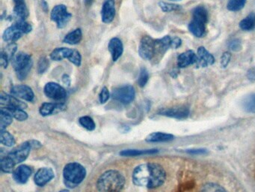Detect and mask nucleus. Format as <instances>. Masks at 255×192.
<instances>
[{
  "label": "nucleus",
  "mask_w": 255,
  "mask_h": 192,
  "mask_svg": "<svg viewBox=\"0 0 255 192\" xmlns=\"http://www.w3.org/2000/svg\"><path fill=\"white\" fill-rule=\"evenodd\" d=\"M16 48H17V46H16L15 42H13V43H11L10 45H8L7 48H5V50H3L6 53L9 60H12V58L15 57V53L16 51Z\"/></svg>",
  "instance_id": "nucleus-40"
},
{
  "label": "nucleus",
  "mask_w": 255,
  "mask_h": 192,
  "mask_svg": "<svg viewBox=\"0 0 255 192\" xmlns=\"http://www.w3.org/2000/svg\"><path fill=\"white\" fill-rule=\"evenodd\" d=\"M1 170L5 173H12L15 171V167L16 164L13 162L10 158L8 156L2 157L1 159Z\"/></svg>",
  "instance_id": "nucleus-33"
},
{
  "label": "nucleus",
  "mask_w": 255,
  "mask_h": 192,
  "mask_svg": "<svg viewBox=\"0 0 255 192\" xmlns=\"http://www.w3.org/2000/svg\"><path fill=\"white\" fill-rule=\"evenodd\" d=\"M74 50L68 48H56L50 54V58L54 61H61L64 59H68L70 62L72 60Z\"/></svg>",
  "instance_id": "nucleus-21"
},
{
  "label": "nucleus",
  "mask_w": 255,
  "mask_h": 192,
  "mask_svg": "<svg viewBox=\"0 0 255 192\" xmlns=\"http://www.w3.org/2000/svg\"><path fill=\"white\" fill-rule=\"evenodd\" d=\"M62 81L64 84L67 85V86H70V84H71V78L68 75H64L62 77Z\"/></svg>",
  "instance_id": "nucleus-45"
},
{
  "label": "nucleus",
  "mask_w": 255,
  "mask_h": 192,
  "mask_svg": "<svg viewBox=\"0 0 255 192\" xmlns=\"http://www.w3.org/2000/svg\"><path fill=\"white\" fill-rule=\"evenodd\" d=\"M82 38V30L81 29H76L67 34L63 39V42L70 45H76L80 43Z\"/></svg>",
  "instance_id": "nucleus-24"
},
{
  "label": "nucleus",
  "mask_w": 255,
  "mask_h": 192,
  "mask_svg": "<svg viewBox=\"0 0 255 192\" xmlns=\"http://www.w3.org/2000/svg\"><path fill=\"white\" fill-rule=\"evenodd\" d=\"M0 104L2 108H16V109L22 110L27 108L26 103L20 101L15 96H11L5 93H2L0 95Z\"/></svg>",
  "instance_id": "nucleus-13"
},
{
  "label": "nucleus",
  "mask_w": 255,
  "mask_h": 192,
  "mask_svg": "<svg viewBox=\"0 0 255 192\" xmlns=\"http://www.w3.org/2000/svg\"><path fill=\"white\" fill-rule=\"evenodd\" d=\"M45 93L48 98L55 101H62L67 96L64 88L54 82H49L45 85Z\"/></svg>",
  "instance_id": "nucleus-11"
},
{
  "label": "nucleus",
  "mask_w": 255,
  "mask_h": 192,
  "mask_svg": "<svg viewBox=\"0 0 255 192\" xmlns=\"http://www.w3.org/2000/svg\"><path fill=\"white\" fill-rule=\"evenodd\" d=\"M240 27L244 31H252L255 30V14H249L240 23Z\"/></svg>",
  "instance_id": "nucleus-27"
},
{
  "label": "nucleus",
  "mask_w": 255,
  "mask_h": 192,
  "mask_svg": "<svg viewBox=\"0 0 255 192\" xmlns=\"http://www.w3.org/2000/svg\"><path fill=\"white\" fill-rule=\"evenodd\" d=\"M231 59V55L229 52H225L221 57V66L225 68L228 65Z\"/></svg>",
  "instance_id": "nucleus-42"
},
{
  "label": "nucleus",
  "mask_w": 255,
  "mask_h": 192,
  "mask_svg": "<svg viewBox=\"0 0 255 192\" xmlns=\"http://www.w3.org/2000/svg\"><path fill=\"white\" fill-rule=\"evenodd\" d=\"M115 0H105L101 10V19L104 23H110L115 17Z\"/></svg>",
  "instance_id": "nucleus-16"
},
{
  "label": "nucleus",
  "mask_w": 255,
  "mask_h": 192,
  "mask_svg": "<svg viewBox=\"0 0 255 192\" xmlns=\"http://www.w3.org/2000/svg\"><path fill=\"white\" fill-rule=\"evenodd\" d=\"M64 108L63 104L60 103H44L39 109L41 116H47L57 113Z\"/></svg>",
  "instance_id": "nucleus-22"
},
{
  "label": "nucleus",
  "mask_w": 255,
  "mask_h": 192,
  "mask_svg": "<svg viewBox=\"0 0 255 192\" xmlns=\"http://www.w3.org/2000/svg\"><path fill=\"white\" fill-rule=\"evenodd\" d=\"M138 54L147 61L153 60L156 55V39L148 35L144 36L138 46Z\"/></svg>",
  "instance_id": "nucleus-8"
},
{
  "label": "nucleus",
  "mask_w": 255,
  "mask_h": 192,
  "mask_svg": "<svg viewBox=\"0 0 255 192\" xmlns=\"http://www.w3.org/2000/svg\"><path fill=\"white\" fill-rule=\"evenodd\" d=\"M125 185V178L119 171H107L99 177L97 188L100 192H120Z\"/></svg>",
  "instance_id": "nucleus-2"
},
{
  "label": "nucleus",
  "mask_w": 255,
  "mask_h": 192,
  "mask_svg": "<svg viewBox=\"0 0 255 192\" xmlns=\"http://www.w3.org/2000/svg\"><path fill=\"white\" fill-rule=\"evenodd\" d=\"M69 192V191L68 190H61V192Z\"/></svg>",
  "instance_id": "nucleus-47"
},
{
  "label": "nucleus",
  "mask_w": 255,
  "mask_h": 192,
  "mask_svg": "<svg viewBox=\"0 0 255 192\" xmlns=\"http://www.w3.org/2000/svg\"><path fill=\"white\" fill-rule=\"evenodd\" d=\"M12 66L20 80H24L28 76L32 67L33 63L30 55L19 52L12 60Z\"/></svg>",
  "instance_id": "nucleus-6"
},
{
  "label": "nucleus",
  "mask_w": 255,
  "mask_h": 192,
  "mask_svg": "<svg viewBox=\"0 0 255 192\" xmlns=\"http://www.w3.org/2000/svg\"><path fill=\"white\" fill-rule=\"evenodd\" d=\"M110 97V93H109V90L106 87H104L101 90L99 98H100V102L101 104H105L108 100L109 99Z\"/></svg>",
  "instance_id": "nucleus-41"
},
{
  "label": "nucleus",
  "mask_w": 255,
  "mask_h": 192,
  "mask_svg": "<svg viewBox=\"0 0 255 192\" xmlns=\"http://www.w3.org/2000/svg\"><path fill=\"white\" fill-rule=\"evenodd\" d=\"M32 174L31 167L27 165H20L13 171V177L18 183H26Z\"/></svg>",
  "instance_id": "nucleus-19"
},
{
  "label": "nucleus",
  "mask_w": 255,
  "mask_h": 192,
  "mask_svg": "<svg viewBox=\"0 0 255 192\" xmlns=\"http://www.w3.org/2000/svg\"><path fill=\"white\" fill-rule=\"evenodd\" d=\"M63 176L66 184L72 187L77 186L84 180L86 171L85 167L79 163H70L64 167Z\"/></svg>",
  "instance_id": "nucleus-4"
},
{
  "label": "nucleus",
  "mask_w": 255,
  "mask_h": 192,
  "mask_svg": "<svg viewBox=\"0 0 255 192\" xmlns=\"http://www.w3.org/2000/svg\"><path fill=\"white\" fill-rule=\"evenodd\" d=\"M108 49L110 52L113 62H116L121 57L123 52V45L119 38H113L109 41Z\"/></svg>",
  "instance_id": "nucleus-20"
},
{
  "label": "nucleus",
  "mask_w": 255,
  "mask_h": 192,
  "mask_svg": "<svg viewBox=\"0 0 255 192\" xmlns=\"http://www.w3.org/2000/svg\"><path fill=\"white\" fill-rule=\"evenodd\" d=\"M175 137L172 134L163 132H153L146 138V141L150 143L169 142L173 141Z\"/></svg>",
  "instance_id": "nucleus-23"
},
{
  "label": "nucleus",
  "mask_w": 255,
  "mask_h": 192,
  "mask_svg": "<svg viewBox=\"0 0 255 192\" xmlns=\"http://www.w3.org/2000/svg\"><path fill=\"white\" fill-rule=\"evenodd\" d=\"M228 47L230 50L238 52L242 49V43H241L240 40L238 39V38H234L229 42Z\"/></svg>",
  "instance_id": "nucleus-39"
},
{
  "label": "nucleus",
  "mask_w": 255,
  "mask_h": 192,
  "mask_svg": "<svg viewBox=\"0 0 255 192\" xmlns=\"http://www.w3.org/2000/svg\"><path fill=\"white\" fill-rule=\"evenodd\" d=\"M200 192H227V191L218 184L210 182L204 185Z\"/></svg>",
  "instance_id": "nucleus-35"
},
{
  "label": "nucleus",
  "mask_w": 255,
  "mask_h": 192,
  "mask_svg": "<svg viewBox=\"0 0 255 192\" xmlns=\"http://www.w3.org/2000/svg\"><path fill=\"white\" fill-rule=\"evenodd\" d=\"M247 0H229L227 4V10L230 12H239L242 10L246 3Z\"/></svg>",
  "instance_id": "nucleus-31"
},
{
  "label": "nucleus",
  "mask_w": 255,
  "mask_h": 192,
  "mask_svg": "<svg viewBox=\"0 0 255 192\" xmlns=\"http://www.w3.org/2000/svg\"><path fill=\"white\" fill-rule=\"evenodd\" d=\"M11 93L16 98H21L25 101H33L35 98V94L32 90L27 85L14 86L11 90Z\"/></svg>",
  "instance_id": "nucleus-14"
},
{
  "label": "nucleus",
  "mask_w": 255,
  "mask_h": 192,
  "mask_svg": "<svg viewBox=\"0 0 255 192\" xmlns=\"http://www.w3.org/2000/svg\"><path fill=\"white\" fill-rule=\"evenodd\" d=\"M13 116L4 108H1L0 111V130L3 131L6 128L7 126L12 124L13 121Z\"/></svg>",
  "instance_id": "nucleus-28"
},
{
  "label": "nucleus",
  "mask_w": 255,
  "mask_h": 192,
  "mask_svg": "<svg viewBox=\"0 0 255 192\" xmlns=\"http://www.w3.org/2000/svg\"><path fill=\"white\" fill-rule=\"evenodd\" d=\"M79 123L81 126L86 128L88 131H94L96 125L92 118L90 116H85L79 118Z\"/></svg>",
  "instance_id": "nucleus-34"
},
{
  "label": "nucleus",
  "mask_w": 255,
  "mask_h": 192,
  "mask_svg": "<svg viewBox=\"0 0 255 192\" xmlns=\"http://www.w3.org/2000/svg\"><path fill=\"white\" fill-rule=\"evenodd\" d=\"M54 171L51 168L43 167L37 171L35 175V182L37 186H45L54 178Z\"/></svg>",
  "instance_id": "nucleus-17"
},
{
  "label": "nucleus",
  "mask_w": 255,
  "mask_h": 192,
  "mask_svg": "<svg viewBox=\"0 0 255 192\" xmlns=\"http://www.w3.org/2000/svg\"><path fill=\"white\" fill-rule=\"evenodd\" d=\"M208 21V12L205 7L198 5L193 12V20L189 23V32L197 38H202L206 34V25Z\"/></svg>",
  "instance_id": "nucleus-3"
},
{
  "label": "nucleus",
  "mask_w": 255,
  "mask_h": 192,
  "mask_svg": "<svg viewBox=\"0 0 255 192\" xmlns=\"http://www.w3.org/2000/svg\"><path fill=\"white\" fill-rule=\"evenodd\" d=\"M41 146V144L38 141H27L8 153L7 156L10 158L15 164H20L27 159L31 149L39 148Z\"/></svg>",
  "instance_id": "nucleus-7"
},
{
  "label": "nucleus",
  "mask_w": 255,
  "mask_h": 192,
  "mask_svg": "<svg viewBox=\"0 0 255 192\" xmlns=\"http://www.w3.org/2000/svg\"><path fill=\"white\" fill-rule=\"evenodd\" d=\"M160 9L164 12H177L182 9L180 5H176V4L167 3L165 2H159Z\"/></svg>",
  "instance_id": "nucleus-36"
},
{
  "label": "nucleus",
  "mask_w": 255,
  "mask_h": 192,
  "mask_svg": "<svg viewBox=\"0 0 255 192\" xmlns=\"http://www.w3.org/2000/svg\"><path fill=\"white\" fill-rule=\"evenodd\" d=\"M49 61L46 57H43L40 58L38 63V72L40 75L45 73L49 68Z\"/></svg>",
  "instance_id": "nucleus-38"
},
{
  "label": "nucleus",
  "mask_w": 255,
  "mask_h": 192,
  "mask_svg": "<svg viewBox=\"0 0 255 192\" xmlns=\"http://www.w3.org/2000/svg\"><path fill=\"white\" fill-rule=\"evenodd\" d=\"M242 107L247 113H255V93L247 96L243 100Z\"/></svg>",
  "instance_id": "nucleus-29"
},
{
  "label": "nucleus",
  "mask_w": 255,
  "mask_h": 192,
  "mask_svg": "<svg viewBox=\"0 0 255 192\" xmlns=\"http://www.w3.org/2000/svg\"><path fill=\"white\" fill-rule=\"evenodd\" d=\"M135 89L131 85H123L112 90V98L123 105H128L131 103L135 98Z\"/></svg>",
  "instance_id": "nucleus-9"
},
{
  "label": "nucleus",
  "mask_w": 255,
  "mask_h": 192,
  "mask_svg": "<svg viewBox=\"0 0 255 192\" xmlns=\"http://www.w3.org/2000/svg\"><path fill=\"white\" fill-rule=\"evenodd\" d=\"M197 62V54L192 50L180 53L178 57V66L180 68H184L189 65H194Z\"/></svg>",
  "instance_id": "nucleus-18"
},
{
  "label": "nucleus",
  "mask_w": 255,
  "mask_h": 192,
  "mask_svg": "<svg viewBox=\"0 0 255 192\" xmlns=\"http://www.w3.org/2000/svg\"><path fill=\"white\" fill-rule=\"evenodd\" d=\"M31 30L32 27L30 23H27L23 19H19L11 27L5 30L2 35V38L5 42L13 43L20 39L23 35L31 32Z\"/></svg>",
  "instance_id": "nucleus-5"
},
{
  "label": "nucleus",
  "mask_w": 255,
  "mask_h": 192,
  "mask_svg": "<svg viewBox=\"0 0 255 192\" xmlns=\"http://www.w3.org/2000/svg\"><path fill=\"white\" fill-rule=\"evenodd\" d=\"M149 80V74L148 70L145 68H142L140 71L139 76L138 78V84L140 87H145Z\"/></svg>",
  "instance_id": "nucleus-37"
},
{
  "label": "nucleus",
  "mask_w": 255,
  "mask_h": 192,
  "mask_svg": "<svg viewBox=\"0 0 255 192\" xmlns=\"http://www.w3.org/2000/svg\"><path fill=\"white\" fill-rule=\"evenodd\" d=\"M10 61L6 53L2 50L0 53V64L1 66L3 67L4 68H6L8 65V62Z\"/></svg>",
  "instance_id": "nucleus-43"
},
{
  "label": "nucleus",
  "mask_w": 255,
  "mask_h": 192,
  "mask_svg": "<svg viewBox=\"0 0 255 192\" xmlns=\"http://www.w3.org/2000/svg\"><path fill=\"white\" fill-rule=\"evenodd\" d=\"M158 153L157 149H145V150H141V149H125L121 151L120 155L121 156L125 157H134V156H143V155L155 154Z\"/></svg>",
  "instance_id": "nucleus-26"
},
{
  "label": "nucleus",
  "mask_w": 255,
  "mask_h": 192,
  "mask_svg": "<svg viewBox=\"0 0 255 192\" xmlns=\"http://www.w3.org/2000/svg\"><path fill=\"white\" fill-rule=\"evenodd\" d=\"M13 1L15 5L14 12L16 17L25 20L29 16V11L27 5L25 3V0H13Z\"/></svg>",
  "instance_id": "nucleus-25"
},
{
  "label": "nucleus",
  "mask_w": 255,
  "mask_h": 192,
  "mask_svg": "<svg viewBox=\"0 0 255 192\" xmlns=\"http://www.w3.org/2000/svg\"><path fill=\"white\" fill-rule=\"evenodd\" d=\"M171 1H180V0H171Z\"/></svg>",
  "instance_id": "nucleus-48"
},
{
  "label": "nucleus",
  "mask_w": 255,
  "mask_h": 192,
  "mask_svg": "<svg viewBox=\"0 0 255 192\" xmlns=\"http://www.w3.org/2000/svg\"><path fill=\"white\" fill-rule=\"evenodd\" d=\"M94 0H84L86 6H90L94 2Z\"/></svg>",
  "instance_id": "nucleus-46"
},
{
  "label": "nucleus",
  "mask_w": 255,
  "mask_h": 192,
  "mask_svg": "<svg viewBox=\"0 0 255 192\" xmlns=\"http://www.w3.org/2000/svg\"><path fill=\"white\" fill-rule=\"evenodd\" d=\"M188 153L192 155H203L206 154L208 153L206 149H189V150L186 151Z\"/></svg>",
  "instance_id": "nucleus-44"
},
{
  "label": "nucleus",
  "mask_w": 255,
  "mask_h": 192,
  "mask_svg": "<svg viewBox=\"0 0 255 192\" xmlns=\"http://www.w3.org/2000/svg\"><path fill=\"white\" fill-rule=\"evenodd\" d=\"M0 142L6 146H12L15 144V139L14 136L11 134L8 131H1L0 133Z\"/></svg>",
  "instance_id": "nucleus-32"
},
{
  "label": "nucleus",
  "mask_w": 255,
  "mask_h": 192,
  "mask_svg": "<svg viewBox=\"0 0 255 192\" xmlns=\"http://www.w3.org/2000/svg\"><path fill=\"white\" fill-rule=\"evenodd\" d=\"M50 17L51 20L56 23L58 28L63 29L69 23L72 15L68 12L65 5H58L53 8Z\"/></svg>",
  "instance_id": "nucleus-10"
},
{
  "label": "nucleus",
  "mask_w": 255,
  "mask_h": 192,
  "mask_svg": "<svg viewBox=\"0 0 255 192\" xmlns=\"http://www.w3.org/2000/svg\"><path fill=\"white\" fill-rule=\"evenodd\" d=\"M166 178L164 168L157 163H145L137 166L133 173L134 184L140 187L156 189L163 185Z\"/></svg>",
  "instance_id": "nucleus-1"
},
{
  "label": "nucleus",
  "mask_w": 255,
  "mask_h": 192,
  "mask_svg": "<svg viewBox=\"0 0 255 192\" xmlns=\"http://www.w3.org/2000/svg\"><path fill=\"white\" fill-rule=\"evenodd\" d=\"M159 114L177 119H184L189 116V109L187 107L180 106L176 108H163L158 112Z\"/></svg>",
  "instance_id": "nucleus-12"
},
{
  "label": "nucleus",
  "mask_w": 255,
  "mask_h": 192,
  "mask_svg": "<svg viewBox=\"0 0 255 192\" xmlns=\"http://www.w3.org/2000/svg\"><path fill=\"white\" fill-rule=\"evenodd\" d=\"M2 108L8 111V113H10L12 116L18 121H25L28 119V114H27V112H25L24 110L10 108Z\"/></svg>",
  "instance_id": "nucleus-30"
},
{
  "label": "nucleus",
  "mask_w": 255,
  "mask_h": 192,
  "mask_svg": "<svg viewBox=\"0 0 255 192\" xmlns=\"http://www.w3.org/2000/svg\"><path fill=\"white\" fill-rule=\"evenodd\" d=\"M197 62L195 65L197 68H205L213 65L215 58L204 47H199L197 49Z\"/></svg>",
  "instance_id": "nucleus-15"
}]
</instances>
